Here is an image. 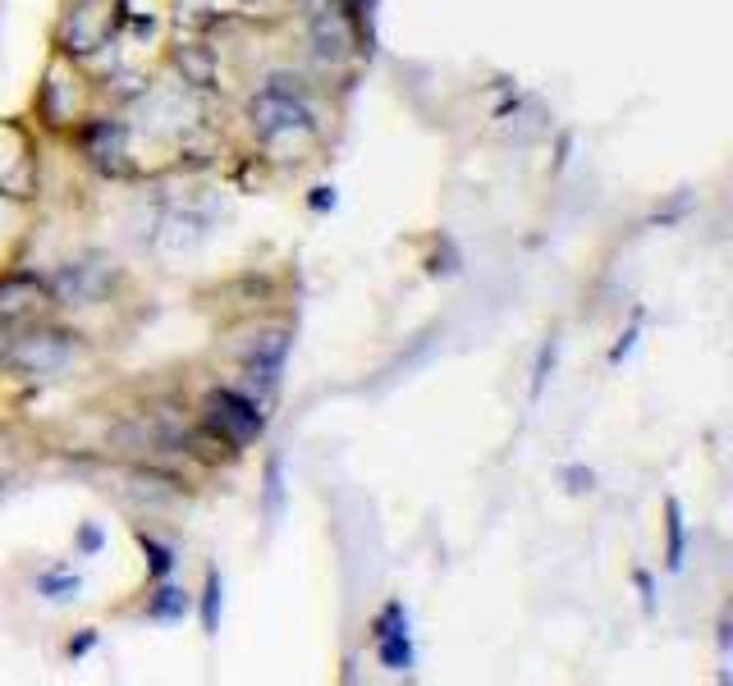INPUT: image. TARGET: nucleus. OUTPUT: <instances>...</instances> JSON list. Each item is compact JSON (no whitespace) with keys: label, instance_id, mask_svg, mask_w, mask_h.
Returning a JSON list of instances; mask_svg holds the SVG:
<instances>
[{"label":"nucleus","instance_id":"1","mask_svg":"<svg viewBox=\"0 0 733 686\" xmlns=\"http://www.w3.org/2000/svg\"><path fill=\"white\" fill-rule=\"evenodd\" d=\"M206 426H211V435H221V444L248 449L266 430V417L257 408V398L238 394V389H216L206 398Z\"/></svg>","mask_w":733,"mask_h":686},{"label":"nucleus","instance_id":"2","mask_svg":"<svg viewBox=\"0 0 733 686\" xmlns=\"http://www.w3.org/2000/svg\"><path fill=\"white\" fill-rule=\"evenodd\" d=\"M74 357V339L65 330H33V334H19L10 339L6 362L23 376H51Z\"/></svg>","mask_w":733,"mask_h":686},{"label":"nucleus","instance_id":"3","mask_svg":"<svg viewBox=\"0 0 733 686\" xmlns=\"http://www.w3.org/2000/svg\"><path fill=\"white\" fill-rule=\"evenodd\" d=\"M253 119L262 138H280V133H294V129H312V110L302 97H285V92H257L253 101Z\"/></svg>","mask_w":733,"mask_h":686},{"label":"nucleus","instance_id":"4","mask_svg":"<svg viewBox=\"0 0 733 686\" xmlns=\"http://www.w3.org/2000/svg\"><path fill=\"white\" fill-rule=\"evenodd\" d=\"M376 654L390 673H408L413 668V636H408V613L404 604H385L376 618Z\"/></svg>","mask_w":733,"mask_h":686},{"label":"nucleus","instance_id":"5","mask_svg":"<svg viewBox=\"0 0 733 686\" xmlns=\"http://www.w3.org/2000/svg\"><path fill=\"white\" fill-rule=\"evenodd\" d=\"M110 279L115 275L102 261H74V266H65L51 279V298H60V302H97L110 289Z\"/></svg>","mask_w":733,"mask_h":686},{"label":"nucleus","instance_id":"6","mask_svg":"<svg viewBox=\"0 0 733 686\" xmlns=\"http://www.w3.org/2000/svg\"><path fill=\"white\" fill-rule=\"evenodd\" d=\"M285 362H289V334L285 330H270L257 339V349L248 353V380L262 389V394H275L285 376Z\"/></svg>","mask_w":733,"mask_h":686},{"label":"nucleus","instance_id":"7","mask_svg":"<svg viewBox=\"0 0 733 686\" xmlns=\"http://www.w3.org/2000/svg\"><path fill=\"white\" fill-rule=\"evenodd\" d=\"M46 298H51V285H46V279H38L33 270H19V275L0 279V317H6V321L38 311Z\"/></svg>","mask_w":733,"mask_h":686},{"label":"nucleus","instance_id":"8","mask_svg":"<svg viewBox=\"0 0 733 686\" xmlns=\"http://www.w3.org/2000/svg\"><path fill=\"white\" fill-rule=\"evenodd\" d=\"M312 46L321 60H340L349 51V23L340 10H321L312 14Z\"/></svg>","mask_w":733,"mask_h":686},{"label":"nucleus","instance_id":"9","mask_svg":"<svg viewBox=\"0 0 733 686\" xmlns=\"http://www.w3.org/2000/svg\"><path fill=\"white\" fill-rule=\"evenodd\" d=\"M87 156L102 170H119V156H125V129H119V124H97V129L87 133Z\"/></svg>","mask_w":733,"mask_h":686},{"label":"nucleus","instance_id":"10","mask_svg":"<svg viewBox=\"0 0 733 686\" xmlns=\"http://www.w3.org/2000/svg\"><path fill=\"white\" fill-rule=\"evenodd\" d=\"M262 508H266V522H280L285 517V458L280 453H270V462H266Z\"/></svg>","mask_w":733,"mask_h":686},{"label":"nucleus","instance_id":"11","mask_svg":"<svg viewBox=\"0 0 733 686\" xmlns=\"http://www.w3.org/2000/svg\"><path fill=\"white\" fill-rule=\"evenodd\" d=\"M665 526H669V568H683V558H688V526H683V508H679V499H669L665 504Z\"/></svg>","mask_w":733,"mask_h":686},{"label":"nucleus","instance_id":"12","mask_svg":"<svg viewBox=\"0 0 733 686\" xmlns=\"http://www.w3.org/2000/svg\"><path fill=\"white\" fill-rule=\"evenodd\" d=\"M183 613H189V596H183L179 586H161L157 596H151V604H147L151 622H179Z\"/></svg>","mask_w":733,"mask_h":686},{"label":"nucleus","instance_id":"13","mask_svg":"<svg viewBox=\"0 0 733 686\" xmlns=\"http://www.w3.org/2000/svg\"><path fill=\"white\" fill-rule=\"evenodd\" d=\"M221 604H225V581L221 572H206V590H202V632L216 636L221 628Z\"/></svg>","mask_w":733,"mask_h":686},{"label":"nucleus","instance_id":"14","mask_svg":"<svg viewBox=\"0 0 733 686\" xmlns=\"http://www.w3.org/2000/svg\"><path fill=\"white\" fill-rule=\"evenodd\" d=\"M38 590H42L51 604H65V600H74L78 590H83V577H78V572H46V577L38 581Z\"/></svg>","mask_w":733,"mask_h":686},{"label":"nucleus","instance_id":"15","mask_svg":"<svg viewBox=\"0 0 733 686\" xmlns=\"http://www.w3.org/2000/svg\"><path fill=\"white\" fill-rule=\"evenodd\" d=\"M138 545H142V554H147V568H151V577H157V581H166L170 577V568H174V549L170 545H161L157 536H138Z\"/></svg>","mask_w":733,"mask_h":686},{"label":"nucleus","instance_id":"16","mask_svg":"<svg viewBox=\"0 0 733 686\" xmlns=\"http://www.w3.org/2000/svg\"><path fill=\"white\" fill-rule=\"evenodd\" d=\"M555 353H560V343L550 339L545 349H541V357H537V376H532V398H541V389H545V380H550V371H555Z\"/></svg>","mask_w":733,"mask_h":686},{"label":"nucleus","instance_id":"17","mask_svg":"<svg viewBox=\"0 0 733 686\" xmlns=\"http://www.w3.org/2000/svg\"><path fill=\"white\" fill-rule=\"evenodd\" d=\"M179 65H189V69H193V78H198L202 87L211 83V60H206L202 51H179Z\"/></svg>","mask_w":733,"mask_h":686},{"label":"nucleus","instance_id":"18","mask_svg":"<svg viewBox=\"0 0 733 686\" xmlns=\"http://www.w3.org/2000/svg\"><path fill=\"white\" fill-rule=\"evenodd\" d=\"M564 481H569V490H573V494H583V490H592V485H596V476H592V472H583V467H569Z\"/></svg>","mask_w":733,"mask_h":686},{"label":"nucleus","instance_id":"19","mask_svg":"<svg viewBox=\"0 0 733 686\" xmlns=\"http://www.w3.org/2000/svg\"><path fill=\"white\" fill-rule=\"evenodd\" d=\"M83 549H87V554L102 549V532H97V526H83Z\"/></svg>","mask_w":733,"mask_h":686},{"label":"nucleus","instance_id":"20","mask_svg":"<svg viewBox=\"0 0 733 686\" xmlns=\"http://www.w3.org/2000/svg\"><path fill=\"white\" fill-rule=\"evenodd\" d=\"M92 645H97V636H92V632H87V636H78V641L70 645V660H83V654H87Z\"/></svg>","mask_w":733,"mask_h":686},{"label":"nucleus","instance_id":"21","mask_svg":"<svg viewBox=\"0 0 733 686\" xmlns=\"http://www.w3.org/2000/svg\"><path fill=\"white\" fill-rule=\"evenodd\" d=\"M637 586H641V600H647V609H656V596H651V577L637 572Z\"/></svg>","mask_w":733,"mask_h":686},{"label":"nucleus","instance_id":"22","mask_svg":"<svg viewBox=\"0 0 733 686\" xmlns=\"http://www.w3.org/2000/svg\"><path fill=\"white\" fill-rule=\"evenodd\" d=\"M312 206H317V211L334 206V189H317V193H312Z\"/></svg>","mask_w":733,"mask_h":686},{"label":"nucleus","instance_id":"23","mask_svg":"<svg viewBox=\"0 0 733 686\" xmlns=\"http://www.w3.org/2000/svg\"><path fill=\"white\" fill-rule=\"evenodd\" d=\"M6 349H10V321L0 317V357H6Z\"/></svg>","mask_w":733,"mask_h":686}]
</instances>
